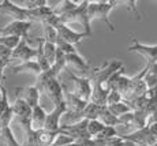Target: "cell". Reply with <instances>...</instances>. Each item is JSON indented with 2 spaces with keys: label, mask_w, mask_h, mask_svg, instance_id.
I'll return each instance as SVG.
<instances>
[{
  "label": "cell",
  "mask_w": 157,
  "mask_h": 146,
  "mask_svg": "<svg viewBox=\"0 0 157 146\" xmlns=\"http://www.w3.org/2000/svg\"><path fill=\"white\" fill-rule=\"evenodd\" d=\"M13 72L14 74H19V72H32V74H34L36 77H38L43 71H41L40 66L37 64L36 60H30V62H25V63H21V64L14 66Z\"/></svg>",
  "instance_id": "20"
},
{
  "label": "cell",
  "mask_w": 157,
  "mask_h": 146,
  "mask_svg": "<svg viewBox=\"0 0 157 146\" xmlns=\"http://www.w3.org/2000/svg\"><path fill=\"white\" fill-rule=\"evenodd\" d=\"M150 146H157V142H155V144H153V145H150Z\"/></svg>",
  "instance_id": "38"
},
{
  "label": "cell",
  "mask_w": 157,
  "mask_h": 146,
  "mask_svg": "<svg viewBox=\"0 0 157 146\" xmlns=\"http://www.w3.org/2000/svg\"><path fill=\"white\" fill-rule=\"evenodd\" d=\"M63 71L66 72L68 82H71L72 85V90H70V93L75 94L77 97H79L81 100L89 102L90 101V96H92V83L90 79L87 77H78V75L72 74L70 70L66 67ZM64 92V90H63Z\"/></svg>",
  "instance_id": "5"
},
{
  "label": "cell",
  "mask_w": 157,
  "mask_h": 146,
  "mask_svg": "<svg viewBox=\"0 0 157 146\" xmlns=\"http://www.w3.org/2000/svg\"><path fill=\"white\" fill-rule=\"evenodd\" d=\"M36 55H37V49L30 47L29 41L21 38L19 44L11 51L10 60H18L21 63H25V62H30V60H34Z\"/></svg>",
  "instance_id": "11"
},
{
  "label": "cell",
  "mask_w": 157,
  "mask_h": 146,
  "mask_svg": "<svg viewBox=\"0 0 157 146\" xmlns=\"http://www.w3.org/2000/svg\"><path fill=\"white\" fill-rule=\"evenodd\" d=\"M153 123H157V111H156V112H153V113L150 115L149 117H147V120H146V126H147V124H153Z\"/></svg>",
  "instance_id": "35"
},
{
  "label": "cell",
  "mask_w": 157,
  "mask_h": 146,
  "mask_svg": "<svg viewBox=\"0 0 157 146\" xmlns=\"http://www.w3.org/2000/svg\"><path fill=\"white\" fill-rule=\"evenodd\" d=\"M11 56V49L0 45V59H10Z\"/></svg>",
  "instance_id": "34"
},
{
  "label": "cell",
  "mask_w": 157,
  "mask_h": 146,
  "mask_svg": "<svg viewBox=\"0 0 157 146\" xmlns=\"http://www.w3.org/2000/svg\"><path fill=\"white\" fill-rule=\"evenodd\" d=\"M123 98L120 96L119 92L116 90H108V96H107V101H105V105L109 106V105H113V104H117V102H122Z\"/></svg>",
  "instance_id": "32"
},
{
  "label": "cell",
  "mask_w": 157,
  "mask_h": 146,
  "mask_svg": "<svg viewBox=\"0 0 157 146\" xmlns=\"http://www.w3.org/2000/svg\"><path fill=\"white\" fill-rule=\"evenodd\" d=\"M144 81H145V83H146L147 89L157 86V63L146 64V67H145Z\"/></svg>",
  "instance_id": "21"
},
{
  "label": "cell",
  "mask_w": 157,
  "mask_h": 146,
  "mask_svg": "<svg viewBox=\"0 0 157 146\" xmlns=\"http://www.w3.org/2000/svg\"><path fill=\"white\" fill-rule=\"evenodd\" d=\"M0 13L7 14L14 18V21H23V22H38L41 25H51L56 15L53 14L52 7L40 6V7L28 8L23 6H18L10 0H0Z\"/></svg>",
  "instance_id": "1"
},
{
  "label": "cell",
  "mask_w": 157,
  "mask_h": 146,
  "mask_svg": "<svg viewBox=\"0 0 157 146\" xmlns=\"http://www.w3.org/2000/svg\"><path fill=\"white\" fill-rule=\"evenodd\" d=\"M44 27V41L47 42H52V44L56 45V40H57V33L55 30V27L51 25H43Z\"/></svg>",
  "instance_id": "27"
},
{
  "label": "cell",
  "mask_w": 157,
  "mask_h": 146,
  "mask_svg": "<svg viewBox=\"0 0 157 146\" xmlns=\"http://www.w3.org/2000/svg\"><path fill=\"white\" fill-rule=\"evenodd\" d=\"M72 146H105L107 141L97 138H87V139H79V141H74L71 144Z\"/></svg>",
  "instance_id": "26"
},
{
  "label": "cell",
  "mask_w": 157,
  "mask_h": 146,
  "mask_svg": "<svg viewBox=\"0 0 157 146\" xmlns=\"http://www.w3.org/2000/svg\"><path fill=\"white\" fill-rule=\"evenodd\" d=\"M113 136H117L116 133V127H109L105 126V129L97 135V139H102V141H108V139L113 138Z\"/></svg>",
  "instance_id": "31"
},
{
  "label": "cell",
  "mask_w": 157,
  "mask_h": 146,
  "mask_svg": "<svg viewBox=\"0 0 157 146\" xmlns=\"http://www.w3.org/2000/svg\"><path fill=\"white\" fill-rule=\"evenodd\" d=\"M3 79H4V72H3V70H0V85H2Z\"/></svg>",
  "instance_id": "37"
},
{
  "label": "cell",
  "mask_w": 157,
  "mask_h": 146,
  "mask_svg": "<svg viewBox=\"0 0 157 146\" xmlns=\"http://www.w3.org/2000/svg\"><path fill=\"white\" fill-rule=\"evenodd\" d=\"M59 133L48 131V130H37V136H36V146H51L57 138Z\"/></svg>",
  "instance_id": "19"
},
{
  "label": "cell",
  "mask_w": 157,
  "mask_h": 146,
  "mask_svg": "<svg viewBox=\"0 0 157 146\" xmlns=\"http://www.w3.org/2000/svg\"><path fill=\"white\" fill-rule=\"evenodd\" d=\"M43 53H44L45 59H47V62L52 66L56 57V45L52 44V42H47L43 40Z\"/></svg>",
  "instance_id": "23"
},
{
  "label": "cell",
  "mask_w": 157,
  "mask_h": 146,
  "mask_svg": "<svg viewBox=\"0 0 157 146\" xmlns=\"http://www.w3.org/2000/svg\"><path fill=\"white\" fill-rule=\"evenodd\" d=\"M98 121H101L104 126H109V127H115V126H119V119L116 116H113L109 111L107 109V105L101 109L100 115L97 117Z\"/></svg>",
  "instance_id": "22"
},
{
  "label": "cell",
  "mask_w": 157,
  "mask_h": 146,
  "mask_svg": "<svg viewBox=\"0 0 157 146\" xmlns=\"http://www.w3.org/2000/svg\"><path fill=\"white\" fill-rule=\"evenodd\" d=\"M45 119H47V112L44 111V108L41 105H37L32 109V116H30V126L33 130H43Z\"/></svg>",
  "instance_id": "18"
},
{
  "label": "cell",
  "mask_w": 157,
  "mask_h": 146,
  "mask_svg": "<svg viewBox=\"0 0 157 146\" xmlns=\"http://www.w3.org/2000/svg\"><path fill=\"white\" fill-rule=\"evenodd\" d=\"M51 26L55 27V30H56V33H57V37L62 38L63 41L68 42V44L74 45V47L78 44V42L82 41L85 37H89V36H87L85 32L79 33V32H75V30L70 29L67 25H64V23L60 22L57 17L55 18V21L52 22V25H51Z\"/></svg>",
  "instance_id": "7"
},
{
  "label": "cell",
  "mask_w": 157,
  "mask_h": 146,
  "mask_svg": "<svg viewBox=\"0 0 157 146\" xmlns=\"http://www.w3.org/2000/svg\"><path fill=\"white\" fill-rule=\"evenodd\" d=\"M11 111H13V119L17 121L18 124L26 123L30 121V116H32V108L29 104H26L23 100L18 98L14 101V104L11 105Z\"/></svg>",
  "instance_id": "14"
},
{
  "label": "cell",
  "mask_w": 157,
  "mask_h": 146,
  "mask_svg": "<svg viewBox=\"0 0 157 146\" xmlns=\"http://www.w3.org/2000/svg\"><path fill=\"white\" fill-rule=\"evenodd\" d=\"M87 121L89 120H79L77 123L72 124H64V126H60L59 134L71 138L72 141H79V139H87L92 138L87 133Z\"/></svg>",
  "instance_id": "8"
},
{
  "label": "cell",
  "mask_w": 157,
  "mask_h": 146,
  "mask_svg": "<svg viewBox=\"0 0 157 146\" xmlns=\"http://www.w3.org/2000/svg\"><path fill=\"white\" fill-rule=\"evenodd\" d=\"M56 48L62 51L64 55H70V53H75V52H77V49H75L74 45H71V44H68V42L63 41L62 38H59V37H57V40H56Z\"/></svg>",
  "instance_id": "30"
},
{
  "label": "cell",
  "mask_w": 157,
  "mask_h": 146,
  "mask_svg": "<svg viewBox=\"0 0 157 146\" xmlns=\"http://www.w3.org/2000/svg\"><path fill=\"white\" fill-rule=\"evenodd\" d=\"M120 68H123V63L119 60H112V62H107L105 64H102L101 67H96L92 71V75L87 77L90 79L92 85H102L104 86L107 83V81L111 77L117 72Z\"/></svg>",
  "instance_id": "6"
},
{
  "label": "cell",
  "mask_w": 157,
  "mask_h": 146,
  "mask_svg": "<svg viewBox=\"0 0 157 146\" xmlns=\"http://www.w3.org/2000/svg\"><path fill=\"white\" fill-rule=\"evenodd\" d=\"M105 129V126L98 120H89L87 121V133L92 138H97V135L102 130Z\"/></svg>",
  "instance_id": "25"
},
{
  "label": "cell",
  "mask_w": 157,
  "mask_h": 146,
  "mask_svg": "<svg viewBox=\"0 0 157 146\" xmlns=\"http://www.w3.org/2000/svg\"><path fill=\"white\" fill-rule=\"evenodd\" d=\"M17 97L30 105V108L40 105V92L36 86H26V87H15Z\"/></svg>",
  "instance_id": "15"
},
{
  "label": "cell",
  "mask_w": 157,
  "mask_h": 146,
  "mask_svg": "<svg viewBox=\"0 0 157 146\" xmlns=\"http://www.w3.org/2000/svg\"><path fill=\"white\" fill-rule=\"evenodd\" d=\"M127 49L130 52L140 53L141 56H144L145 60L147 62V64L157 63V45H145L138 42L137 40H132Z\"/></svg>",
  "instance_id": "13"
},
{
  "label": "cell",
  "mask_w": 157,
  "mask_h": 146,
  "mask_svg": "<svg viewBox=\"0 0 157 146\" xmlns=\"http://www.w3.org/2000/svg\"><path fill=\"white\" fill-rule=\"evenodd\" d=\"M117 4V2H89L87 3V17L89 19H101L107 23L111 32H113V23L109 19V13L113 10V7Z\"/></svg>",
  "instance_id": "3"
},
{
  "label": "cell",
  "mask_w": 157,
  "mask_h": 146,
  "mask_svg": "<svg viewBox=\"0 0 157 146\" xmlns=\"http://www.w3.org/2000/svg\"><path fill=\"white\" fill-rule=\"evenodd\" d=\"M10 59H0V70H4L6 67L10 64Z\"/></svg>",
  "instance_id": "36"
},
{
  "label": "cell",
  "mask_w": 157,
  "mask_h": 146,
  "mask_svg": "<svg viewBox=\"0 0 157 146\" xmlns=\"http://www.w3.org/2000/svg\"><path fill=\"white\" fill-rule=\"evenodd\" d=\"M105 146H135V145L126 141V139H123L120 135H117V136H113V138L108 139Z\"/></svg>",
  "instance_id": "33"
},
{
  "label": "cell",
  "mask_w": 157,
  "mask_h": 146,
  "mask_svg": "<svg viewBox=\"0 0 157 146\" xmlns=\"http://www.w3.org/2000/svg\"><path fill=\"white\" fill-rule=\"evenodd\" d=\"M119 119V126H127V127H135V116H134V112H127V113L122 115V116L117 117Z\"/></svg>",
  "instance_id": "29"
},
{
  "label": "cell",
  "mask_w": 157,
  "mask_h": 146,
  "mask_svg": "<svg viewBox=\"0 0 157 146\" xmlns=\"http://www.w3.org/2000/svg\"><path fill=\"white\" fill-rule=\"evenodd\" d=\"M87 3L89 2H81L78 3V6L74 8L70 13L62 15V17H57L59 21L64 25L71 22H78L81 23L83 27H85V33L89 37H92L93 33H92V27H90V19L87 17Z\"/></svg>",
  "instance_id": "4"
},
{
  "label": "cell",
  "mask_w": 157,
  "mask_h": 146,
  "mask_svg": "<svg viewBox=\"0 0 157 146\" xmlns=\"http://www.w3.org/2000/svg\"><path fill=\"white\" fill-rule=\"evenodd\" d=\"M66 57V66H70L79 74H87L90 71V64L86 62L83 57H81L78 52L70 53V55H64Z\"/></svg>",
  "instance_id": "16"
},
{
  "label": "cell",
  "mask_w": 157,
  "mask_h": 146,
  "mask_svg": "<svg viewBox=\"0 0 157 146\" xmlns=\"http://www.w3.org/2000/svg\"><path fill=\"white\" fill-rule=\"evenodd\" d=\"M64 104H66V108H67L66 113L77 115L81 111H83V108L86 106L87 102L81 100L79 97H77L75 94H72L70 92H64Z\"/></svg>",
  "instance_id": "17"
},
{
  "label": "cell",
  "mask_w": 157,
  "mask_h": 146,
  "mask_svg": "<svg viewBox=\"0 0 157 146\" xmlns=\"http://www.w3.org/2000/svg\"><path fill=\"white\" fill-rule=\"evenodd\" d=\"M123 139L131 142L135 146H150L157 142V123L147 124L142 129L135 130L131 134H123L120 135Z\"/></svg>",
  "instance_id": "2"
},
{
  "label": "cell",
  "mask_w": 157,
  "mask_h": 146,
  "mask_svg": "<svg viewBox=\"0 0 157 146\" xmlns=\"http://www.w3.org/2000/svg\"><path fill=\"white\" fill-rule=\"evenodd\" d=\"M66 112H67V108H66L64 101L60 102V104L53 105L52 112L47 113V119H45L44 130L59 133V129H60V126H62V124H60V119H62V116L66 113Z\"/></svg>",
  "instance_id": "12"
},
{
  "label": "cell",
  "mask_w": 157,
  "mask_h": 146,
  "mask_svg": "<svg viewBox=\"0 0 157 146\" xmlns=\"http://www.w3.org/2000/svg\"><path fill=\"white\" fill-rule=\"evenodd\" d=\"M19 41H21V38L14 37V36H0V45L8 48L11 51L19 44Z\"/></svg>",
  "instance_id": "28"
},
{
  "label": "cell",
  "mask_w": 157,
  "mask_h": 146,
  "mask_svg": "<svg viewBox=\"0 0 157 146\" xmlns=\"http://www.w3.org/2000/svg\"><path fill=\"white\" fill-rule=\"evenodd\" d=\"M32 22H23V21H13L7 26L0 29V36H14V37L22 38V40L29 41L28 33L32 29ZM30 42V41H29Z\"/></svg>",
  "instance_id": "9"
},
{
  "label": "cell",
  "mask_w": 157,
  "mask_h": 146,
  "mask_svg": "<svg viewBox=\"0 0 157 146\" xmlns=\"http://www.w3.org/2000/svg\"><path fill=\"white\" fill-rule=\"evenodd\" d=\"M38 92H40V94L41 93L47 94V97L53 102V105L60 104V102L64 101V92H63V86H62V83L57 81V78L45 82L43 86L38 89Z\"/></svg>",
  "instance_id": "10"
},
{
  "label": "cell",
  "mask_w": 157,
  "mask_h": 146,
  "mask_svg": "<svg viewBox=\"0 0 157 146\" xmlns=\"http://www.w3.org/2000/svg\"><path fill=\"white\" fill-rule=\"evenodd\" d=\"M107 109L113 115V116H116V117L122 116V115L127 113V112H131V108H130L128 104H126L124 101L117 102V104H113V105L107 106Z\"/></svg>",
  "instance_id": "24"
}]
</instances>
